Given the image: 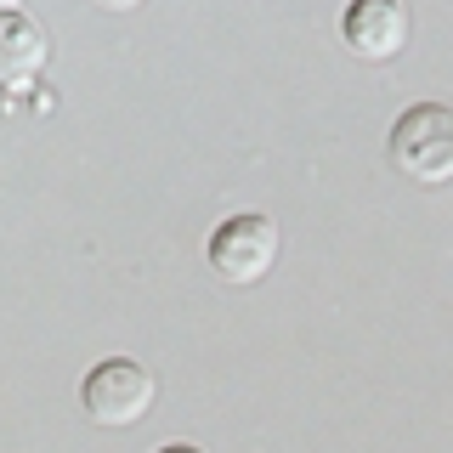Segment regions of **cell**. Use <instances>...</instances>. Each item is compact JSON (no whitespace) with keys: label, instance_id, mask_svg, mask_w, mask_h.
Here are the masks:
<instances>
[{"label":"cell","instance_id":"cell-1","mask_svg":"<svg viewBox=\"0 0 453 453\" xmlns=\"http://www.w3.org/2000/svg\"><path fill=\"white\" fill-rule=\"evenodd\" d=\"M391 165L419 188L453 181V108L448 103H414L391 125Z\"/></svg>","mask_w":453,"mask_h":453},{"label":"cell","instance_id":"cell-2","mask_svg":"<svg viewBox=\"0 0 453 453\" xmlns=\"http://www.w3.org/2000/svg\"><path fill=\"white\" fill-rule=\"evenodd\" d=\"M273 261H278V221L261 210L226 216L210 233V273L221 283H261L273 273Z\"/></svg>","mask_w":453,"mask_h":453},{"label":"cell","instance_id":"cell-3","mask_svg":"<svg viewBox=\"0 0 453 453\" xmlns=\"http://www.w3.org/2000/svg\"><path fill=\"white\" fill-rule=\"evenodd\" d=\"M80 403H85V414H91V425H113V431H119V425H136L153 408V374L136 357H103L85 374Z\"/></svg>","mask_w":453,"mask_h":453},{"label":"cell","instance_id":"cell-4","mask_svg":"<svg viewBox=\"0 0 453 453\" xmlns=\"http://www.w3.org/2000/svg\"><path fill=\"white\" fill-rule=\"evenodd\" d=\"M340 40L363 63H391L408 46V6L403 0H351L340 18Z\"/></svg>","mask_w":453,"mask_h":453},{"label":"cell","instance_id":"cell-5","mask_svg":"<svg viewBox=\"0 0 453 453\" xmlns=\"http://www.w3.org/2000/svg\"><path fill=\"white\" fill-rule=\"evenodd\" d=\"M46 28H40L28 12H0V91H18L46 68Z\"/></svg>","mask_w":453,"mask_h":453},{"label":"cell","instance_id":"cell-6","mask_svg":"<svg viewBox=\"0 0 453 453\" xmlns=\"http://www.w3.org/2000/svg\"><path fill=\"white\" fill-rule=\"evenodd\" d=\"M96 6H103V12H136L142 0H96Z\"/></svg>","mask_w":453,"mask_h":453},{"label":"cell","instance_id":"cell-7","mask_svg":"<svg viewBox=\"0 0 453 453\" xmlns=\"http://www.w3.org/2000/svg\"><path fill=\"white\" fill-rule=\"evenodd\" d=\"M159 453H204V448H193V442H170V448H159Z\"/></svg>","mask_w":453,"mask_h":453},{"label":"cell","instance_id":"cell-8","mask_svg":"<svg viewBox=\"0 0 453 453\" xmlns=\"http://www.w3.org/2000/svg\"><path fill=\"white\" fill-rule=\"evenodd\" d=\"M0 12H18V0H0Z\"/></svg>","mask_w":453,"mask_h":453}]
</instances>
